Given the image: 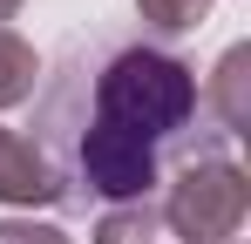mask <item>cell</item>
Returning a JSON list of instances; mask_svg holds the SVG:
<instances>
[{"mask_svg":"<svg viewBox=\"0 0 251 244\" xmlns=\"http://www.w3.org/2000/svg\"><path fill=\"white\" fill-rule=\"evenodd\" d=\"M34 81H41V61H34V48L21 34H7L0 27V109H21V102H34Z\"/></svg>","mask_w":251,"mask_h":244,"instance_id":"8992f818","label":"cell"},{"mask_svg":"<svg viewBox=\"0 0 251 244\" xmlns=\"http://www.w3.org/2000/svg\"><path fill=\"white\" fill-rule=\"evenodd\" d=\"M204 116H217L224 136H251V48H224V61H217V75L204 88Z\"/></svg>","mask_w":251,"mask_h":244,"instance_id":"3957f363","label":"cell"},{"mask_svg":"<svg viewBox=\"0 0 251 244\" xmlns=\"http://www.w3.org/2000/svg\"><path fill=\"white\" fill-rule=\"evenodd\" d=\"M0 244H68L54 224H34V217H0Z\"/></svg>","mask_w":251,"mask_h":244,"instance_id":"ba28073f","label":"cell"},{"mask_svg":"<svg viewBox=\"0 0 251 244\" xmlns=\"http://www.w3.org/2000/svg\"><path fill=\"white\" fill-rule=\"evenodd\" d=\"M14 14H21V0H0V21H14Z\"/></svg>","mask_w":251,"mask_h":244,"instance_id":"9c48e42d","label":"cell"},{"mask_svg":"<svg viewBox=\"0 0 251 244\" xmlns=\"http://www.w3.org/2000/svg\"><path fill=\"white\" fill-rule=\"evenodd\" d=\"M231 244H238V238H231Z\"/></svg>","mask_w":251,"mask_h":244,"instance_id":"30bf717a","label":"cell"},{"mask_svg":"<svg viewBox=\"0 0 251 244\" xmlns=\"http://www.w3.org/2000/svg\"><path fill=\"white\" fill-rule=\"evenodd\" d=\"M136 14H143V27H150V41L163 48V41H183L204 27L210 0H136Z\"/></svg>","mask_w":251,"mask_h":244,"instance_id":"52a82bcc","label":"cell"},{"mask_svg":"<svg viewBox=\"0 0 251 244\" xmlns=\"http://www.w3.org/2000/svg\"><path fill=\"white\" fill-rule=\"evenodd\" d=\"M251 217V176L238 170L231 149H204L183 156L163 176V224L176 244H231Z\"/></svg>","mask_w":251,"mask_h":244,"instance_id":"7a4b0ae2","label":"cell"},{"mask_svg":"<svg viewBox=\"0 0 251 244\" xmlns=\"http://www.w3.org/2000/svg\"><path fill=\"white\" fill-rule=\"evenodd\" d=\"M95 244H176V231L163 224L156 203H116V210H102Z\"/></svg>","mask_w":251,"mask_h":244,"instance_id":"5b68a950","label":"cell"},{"mask_svg":"<svg viewBox=\"0 0 251 244\" xmlns=\"http://www.w3.org/2000/svg\"><path fill=\"white\" fill-rule=\"evenodd\" d=\"M0 203H21V210H34V203H61L48 163L34 156V143L14 136V129H0Z\"/></svg>","mask_w":251,"mask_h":244,"instance_id":"277c9868","label":"cell"},{"mask_svg":"<svg viewBox=\"0 0 251 244\" xmlns=\"http://www.w3.org/2000/svg\"><path fill=\"white\" fill-rule=\"evenodd\" d=\"M27 143L68 210L150 203L183 156L231 149V136L204 116L197 68L150 34H88L61 48L41 75Z\"/></svg>","mask_w":251,"mask_h":244,"instance_id":"6da1fadb","label":"cell"}]
</instances>
